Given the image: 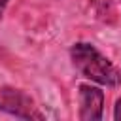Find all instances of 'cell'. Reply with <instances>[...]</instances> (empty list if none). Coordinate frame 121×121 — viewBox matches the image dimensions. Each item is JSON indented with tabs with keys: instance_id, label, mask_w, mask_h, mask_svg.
<instances>
[{
	"instance_id": "2",
	"label": "cell",
	"mask_w": 121,
	"mask_h": 121,
	"mask_svg": "<svg viewBox=\"0 0 121 121\" xmlns=\"http://www.w3.org/2000/svg\"><path fill=\"white\" fill-rule=\"evenodd\" d=\"M0 112L19 119L43 121V113L38 110L34 98L17 87H0Z\"/></svg>"
},
{
	"instance_id": "1",
	"label": "cell",
	"mask_w": 121,
	"mask_h": 121,
	"mask_svg": "<svg viewBox=\"0 0 121 121\" xmlns=\"http://www.w3.org/2000/svg\"><path fill=\"white\" fill-rule=\"evenodd\" d=\"M70 60L85 79L102 87H119L121 70L89 42H76L70 47Z\"/></svg>"
},
{
	"instance_id": "4",
	"label": "cell",
	"mask_w": 121,
	"mask_h": 121,
	"mask_svg": "<svg viewBox=\"0 0 121 121\" xmlns=\"http://www.w3.org/2000/svg\"><path fill=\"white\" fill-rule=\"evenodd\" d=\"M113 119L115 121H121V98H117V102L113 106Z\"/></svg>"
},
{
	"instance_id": "3",
	"label": "cell",
	"mask_w": 121,
	"mask_h": 121,
	"mask_svg": "<svg viewBox=\"0 0 121 121\" xmlns=\"http://www.w3.org/2000/svg\"><path fill=\"white\" fill-rule=\"evenodd\" d=\"M78 100H79V121H100L104 115V91L91 83L78 85Z\"/></svg>"
},
{
	"instance_id": "5",
	"label": "cell",
	"mask_w": 121,
	"mask_h": 121,
	"mask_svg": "<svg viewBox=\"0 0 121 121\" xmlns=\"http://www.w3.org/2000/svg\"><path fill=\"white\" fill-rule=\"evenodd\" d=\"M8 4H9V0H0V19L4 17V13H6V8H8Z\"/></svg>"
}]
</instances>
